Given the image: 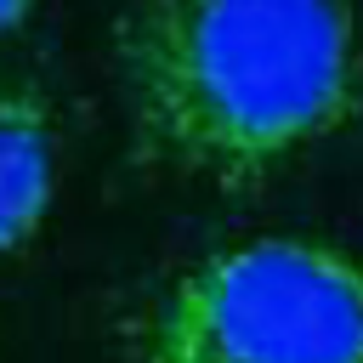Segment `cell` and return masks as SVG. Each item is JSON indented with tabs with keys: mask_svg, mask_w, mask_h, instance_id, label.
I'll use <instances>...</instances> for the list:
<instances>
[{
	"mask_svg": "<svg viewBox=\"0 0 363 363\" xmlns=\"http://www.w3.org/2000/svg\"><path fill=\"white\" fill-rule=\"evenodd\" d=\"M142 164L250 193L357 119V0H142L119 34Z\"/></svg>",
	"mask_w": 363,
	"mask_h": 363,
	"instance_id": "obj_1",
	"label": "cell"
},
{
	"mask_svg": "<svg viewBox=\"0 0 363 363\" xmlns=\"http://www.w3.org/2000/svg\"><path fill=\"white\" fill-rule=\"evenodd\" d=\"M34 6H40V0H0V34H11V28L34 11Z\"/></svg>",
	"mask_w": 363,
	"mask_h": 363,
	"instance_id": "obj_4",
	"label": "cell"
},
{
	"mask_svg": "<svg viewBox=\"0 0 363 363\" xmlns=\"http://www.w3.org/2000/svg\"><path fill=\"white\" fill-rule=\"evenodd\" d=\"M57 199V113L34 79L0 74V255L23 250Z\"/></svg>",
	"mask_w": 363,
	"mask_h": 363,
	"instance_id": "obj_3",
	"label": "cell"
},
{
	"mask_svg": "<svg viewBox=\"0 0 363 363\" xmlns=\"http://www.w3.org/2000/svg\"><path fill=\"white\" fill-rule=\"evenodd\" d=\"M130 363H363V255L250 238L187 261L125 323Z\"/></svg>",
	"mask_w": 363,
	"mask_h": 363,
	"instance_id": "obj_2",
	"label": "cell"
}]
</instances>
